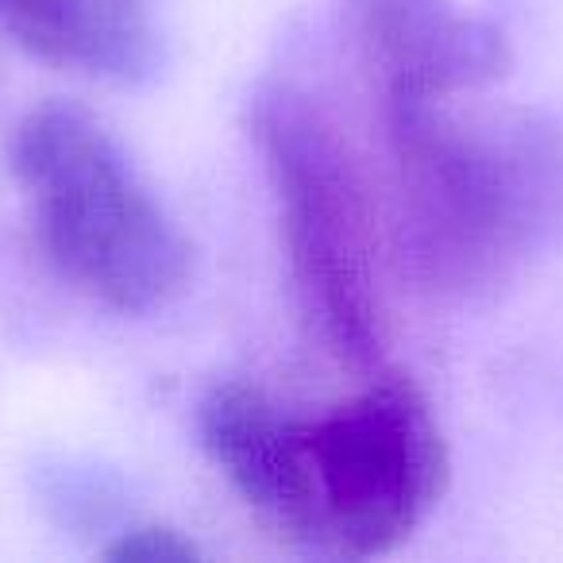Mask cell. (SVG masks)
<instances>
[{
    "label": "cell",
    "mask_w": 563,
    "mask_h": 563,
    "mask_svg": "<svg viewBox=\"0 0 563 563\" xmlns=\"http://www.w3.org/2000/svg\"><path fill=\"white\" fill-rule=\"evenodd\" d=\"M212 467L282 540L332 560L401 548L448 490V444L409 378H371L324 413H294L247 383H220L197 409Z\"/></svg>",
    "instance_id": "6da1fadb"
},
{
    "label": "cell",
    "mask_w": 563,
    "mask_h": 563,
    "mask_svg": "<svg viewBox=\"0 0 563 563\" xmlns=\"http://www.w3.org/2000/svg\"><path fill=\"white\" fill-rule=\"evenodd\" d=\"M394 247L424 290H490L563 224V132L525 112L378 101Z\"/></svg>",
    "instance_id": "7a4b0ae2"
},
{
    "label": "cell",
    "mask_w": 563,
    "mask_h": 563,
    "mask_svg": "<svg viewBox=\"0 0 563 563\" xmlns=\"http://www.w3.org/2000/svg\"><path fill=\"white\" fill-rule=\"evenodd\" d=\"M9 166L40 251L81 298L124 317L166 309L189 282V243L112 132L74 101L24 112Z\"/></svg>",
    "instance_id": "3957f363"
},
{
    "label": "cell",
    "mask_w": 563,
    "mask_h": 563,
    "mask_svg": "<svg viewBox=\"0 0 563 563\" xmlns=\"http://www.w3.org/2000/svg\"><path fill=\"white\" fill-rule=\"evenodd\" d=\"M247 128L309 329L352 371H375L386 347V301L375 201L360 158L329 112L290 81L255 89Z\"/></svg>",
    "instance_id": "277c9868"
},
{
    "label": "cell",
    "mask_w": 563,
    "mask_h": 563,
    "mask_svg": "<svg viewBox=\"0 0 563 563\" xmlns=\"http://www.w3.org/2000/svg\"><path fill=\"white\" fill-rule=\"evenodd\" d=\"M344 32L378 101H455L509 70L501 27L455 0H340Z\"/></svg>",
    "instance_id": "5b68a950"
},
{
    "label": "cell",
    "mask_w": 563,
    "mask_h": 563,
    "mask_svg": "<svg viewBox=\"0 0 563 563\" xmlns=\"http://www.w3.org/2000/svg\"><path fill=\"white\" fill-rule=\"evenodd\" d=\"M0 27L58 70L120 86L158 63L155 0H0Z\"/></svg>",
    "instance_id": "8992f818"
},
{
    "label": "cell",
    "mask_w": 563,
    "mask_h": 563,
    "mask_svg": "<svg viewBox=\"0 0 563 563\" xmlns=\"http://www.w3.org/2000/svg\"><path fill=\"white\" fill-rule=\"evenodd\" d=\"M101 555L112 563H186L197 560L201 548L170 525H135L117 532V540L104 544Z\"/></svg>",
    "instance_id": "52a82bcc"
}]
</instances>
